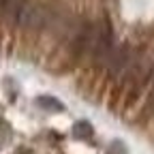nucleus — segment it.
Instances as JSON below:
<instances>
[{"label": "nucleus", "instance_id": "1", "mask_svg": "<svg viewBox=\"0 0 154 154\" xmlns=\"http://www.w3.org/2000/svg\"><path fill=\"white\" fill-rule=\"evenodd\" d=\"M36 105L38 107H45V109H51V111H64V105L60 101H56L54 96H38Z\"/></svg>", "mask_w": 154, "mask_h": 154}, {"label": "nucleus", "instance_id": "2", "mask_svg": "<svg viewBox=\"0 0 154 154\" xmlns=\"http://www.w3.org/2000/svg\"><path fill=\"white\" fill-rule=\"evenodd\" d=\"M75 137L90 139V137H92V126H90L88 122H77V124H75Z\"/></svg>", "mask_w": 154, "mask_h": 154}, {"label": "nucleus", "instance_id": "3", "mask_svg": "<svg viewBox=\"0 0 154 154\" xmlns=\"http://www.w3.org/2000/svg\"><path fill=\"white\" fill-rule=\"evenodd\" d=\"M19 154H26V152H19Z\"/></svg>", "mask_w": 154, "mask_h": 154}]
</instances>
